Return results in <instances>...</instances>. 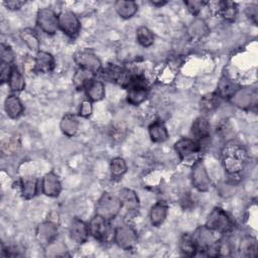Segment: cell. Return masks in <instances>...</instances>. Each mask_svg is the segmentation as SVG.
I'll return each mask as SVG.
<instances>
[{"label":"cell","instance_id":"cell-43","mask_svg":"<svg viewBox=\"0 0 258 258\" xmlns=\"http://www.w3.org/2000/svg\"><path fill=\"white\" fill-rule=\"evenodd\" d=\"M151 4L154 6H162L166 4V1H151Z\"/></svg>","mask_w":258,"mask_h":258},{"label":"cell","instance_id":"cell-5","mask_svg":"<svg viewBox=\"0 0 258 258\" xmlns=\"http://www.w3.org/2000/svg\"><path fill=\"white\" fill-rule=\"evenodd\" d=\"M205 226L218 234H226L234 228V222L222 208H215L210 213Z\"/></svg>","mask_w":258,"mask_h":258},{"label":"cell","instance_id":"cell-13","mask_svg":"<svg viewBox=\"0 0 258 258\" xmlns=\"http://www.w3.org/2000/svg\"><path fill=\"white\" fill-rule=\"evenodd\" d=\"M174 149L180 159H184L201 150V143L194 138L182 137L174 144Z\"/></svg>","mask_w":258,"mask_h":258},{"label":"cell","instance_id":"cell-17","mask_svg":"<svg viewBox=\"0 0 258 258\" xmlns=\"http://www.w3.org/2000/svg\"><path fill=\"white\" fill-rule=\"evenodd\" d=\"M55 66L54 57L47 51L39 50L36 52L34 58V70L36 72L47 74L50 73Z\"/></svg>","mask_w":258,"mask_h":258},{"label":"cell","instance_id":"cell-8","mask_svg":"<svg viewBox=\"0 0 258 258\" xmlns=\"http://www.w3.org/2000/svg\"><path fill=\"white\" fill-rule=\"evenodd\" d=\"M36 24L43 32L52 35L58 28V16L50 8H40L37 11Z\"/></svg>","mask_w":258,"mask_h":258},{"label":"cell","instance_id":"cell-6","mask_svg":"<svg viewBox=\"0 0 258 258\" xmlns=\"http://www.w3.org/2000/svg\"><path fill=\"white\" fill-rule=\"evenodd\" d=\"M127 101L132 105H139L146 100L148 95V83L141 75H133L128 87Z\"/></svg>","mask_w":258,"mask_h":258},{"label":"cell","instance_id":"cell-39","mask_svg":"<svg viewBox=\"0 0 258 258\" xmlns=\"http://www.w3.org/2000/svg\"><path fill=\"white\" fill-rule=\"evenodd\" d=\"M12 68L13 66L9 64V63H2L1 64V70H0V78H1V83H8L9 78L11 76L12 73Z\"/></svg>","mask_w":258,"mask_h":258},{"label":"cell","instance_id":"cell-38","mask_svg":"<svg viewBox=\"0 0 258 258\" xmlns=\"http://www.w3.org/2000/svg\"><path fill=\"white\" fill-rule=\"evenodd\" d=\"M93 112V106H92V102L90 100H85L81 103L80 106V110H79V115L87 118L89 117Z\"/></svg>","mask_w":258,"mask_h":258},{"label":"cell","instance_id":"cell-7","mask_svg":"<svg viewBox=\"0 0 258 258\" xmlns=\"http://www.w3.org/2000/svg\"><path fill=\"white\" fill-rule=\"evenodd\" d=\"M115 242L123 250H132L137 244V234L131 226L120 225L115 228Z\"/></svg>","mask_w":258,"mask_h":258},{"label":"cell","instance_id":"cell-27","mask_svg":"<svg viewBox=\"0 0 258 258\" xmlns=\"http://www.w3.org/2000/svg\"><path fill=\"white\" fill-rule=\"evenodd\" d=\"M179 250L184 256L192 257L197 255L198 247L197 244L192 238V235L190 234H183L179 241Z\"/></svg>","mask_w":258,"mask_h":258},{"label":"cell","instance_id":"cell-1","mask_svg":"<svg viewBox=\"0 0 258 258\" xmlns=\"http://www.w3.org/2000/svg\"><path fill=\"white\" fill-rule=\"evenodd\" d=\"M221 158L227 173L230 175H237L244 170L247 164L248 154L243 145L234 141H229L221 152Z\"/></svg>","mask_w":258,"mask_h":258},{"label":"cell","instance_id":"cell-37","mask_svg":"<svg viewBox=\"0 0 258 258\" xmlns=\"http://www.w3.org/2000/svg\"><path fill=\"white\" fill-rule=\"evenodd\" d=\"M205 4L206 2L204 1H184V5L187 7V10L194 15H197Z\"/></svg>","mask_w":258,"mask_h":258},{"label":"cell","instance_id":"cell-42","mask_svg":"<svg viewBox=\"0 0 258 258\" xmlns=\"http://www.w3.org/2000/svg\"><path fill=\"white\" fill-rule=\"evenodd\" d=\"M25 4L24 1H18V0H10L4 2V5L10 9V10H18Z\"/></svg>","mask_w":258,"mask_h":258},{"label":"cell","instance_id":"cell-29","mask_svg":"<svg viewBox=\"0 0 258 258\" xmlns=\"http://www.w3.org/2000/svg\"><path fill=\"white\" fill-rule=\"evenodd\" d=\"M20 38L23 40V42L26 43V45L31 50L39 51V39L34 30H32L31 28H25L21 30Z\"/></svg>","mask_w":258,"mask_h":258},{"label":"cell","instance_id":"cell-15","mask_svg":"<svg viewBox=\"0 0 258 258\" xmlns=\"http://www.w3.org/2000/svg\"><path fill=\"white\" fill-rule=\"evenodd\" d=\"M69 231H70L71 239L77 244L85 243L90 234L88 225L84 221H82L78 218H75L72 221Z\"/></svg>","mask_w":258,"mask_h":258},{"label":"cell","instance_id":"cell-34","mask_svg":"<svg viewBox=\"0 0 258 258\" xmlns=\"http://www.w3.org/2000/svg\"><path fill=\"white\" fill-rule=\"evenodd\" d=\"M220 100L221 98L218 96L217 93L207 94L201 99V107L206 111H212L219 106Z\"/></svg>","mask_w":258,"mask_h":258},{"label":"cell","instance_id":"cell-28","mask_svg":"<svg viewBox=\"0 0 258 258\" xmlns=\"http://www.w3.org/2000/svg\"><path fill=\"white\" fill-rule=\"evenodd\" d=\"M38 189V180L34 177H28L21 182V194L25 200L32 199Z\"/></svg>","mask_w":258,"mask_h":258},{"label":"cell","instance_id":"cell-12","mask_svg":"<svg viewBox=\"0 0 258 258\" xmlns=\"http://www.w3.org/2000/svg\"><path fill=\"white\" fill-rule=\"evenodd\" d=\"M57 236V227L54 223L48 221L40 224L36 230V239L42 246L52 244Z\"/></svg>","mask_w":258,"mask_h":258},{"label":"cell","instance_id":"cell-40","mask_svg":"<svg viewBox=\"0 0 258 258\" xmlns=\"http://www.w3.org/2000/svg\"><path fill=\"white\" fill-rule=\"evenodd\" d=\"M110 134L114 140H120L123 136H125V127L121 126L120 124H114L110 129Z\"/></svg>","mask_w":258,"mask_h":258},{"label":"cell","instance_id":"cell-4","mask_svg":"<svg viewBox=\"0 0 258 258\" xmlns=\"http://www.w3.org/2000/svg\"><path fill=\"white\" fill-rule=\"evenodd\" d=\"M122 204L118 196L105 191L96 204V214L110 221L121 211Z\"/></svg>","mask_w":258,"mask_h":258},{"label":"cell","instance_id":"cell-16","mask_svg":"<svg viewBox=\"0 0 258 258\" xmlns=\"http://www.w3.org/2000/svg\"><path fill=\"white\" fill-rule=\"evenodd\" d=\"M41 190L47 197H57L61 190L60 181L53 172L46 173L41 180Z\"/></svg>","mask_w":258,"mask_h":258},{"label":"cell","instance_id":"cell-21","mask_svg":"<svg viewBox=\"0 0 258 258\" xmlns=\"http://www.w3.org/2000/svg\"><path fill=\"white\" fill-rule=\"evenodd\" d=\"M167 215V205L163 201H158L155 205L152 206L150 210V222L152 226L158 227L160 226Z\"/></svg>","mask_w":258,"mask_h":258},{"label":"cell","instance_id":"cell-32","mask_svg":"<svg viewBox=\"0 0 258 258\" xmlns=\"http://www.w3.org/2000/svg\"><path fill=\"white\" fill-rule=\"evenodd\" d=\"M94 76L95 74H93L92 72L90 71H87L85 69H81L79 68V70L76 72L75 76H74V84L77 88H81V89H84L85 86L92 80L94 79Z\"/></svg>","mask_w":258,"mask_h":258},{"label":"cell","instance_id":"cell-33","mask_svg":"<svg viewBox=\"0 0 258 258\" xmlns=\"http://www.w3.org/2000/svg\"><path fill=\"white\" fill-rule=\"evenodd\" d=\"M241 253L247 257H254L256 256L257 252V243L256 240L252 237H246L241 241L240 244Z\"/></svg>","mask_w":258,"mask_h":258},{"label":"cell","instance_id":"cell-24","mask_svg":"<svg viewBox=\"0 0 258 258\" xmlns=\"http://www.w3.org/2000/svg\"><path fill=\"white\" fill-rule=\"evenodd\" d=\"M114 6L118 15L125 19L132 17L137 12V9H138V5L135 1L119 0L115 2Z\"/></svg>","mask_w":258,"mask_h":258},{"label":"cell","instance_id":"cell-41","mask_svg":"<svg viewBox=\"0 0 258 258\" xmlns=\"http://www.w3.org/2000/svg\"><path fill=\"white\" fill-rule=\"evenodd\" d=\"M246 15L247 17L254 23H257V16H258V10H257V5L255 4H250L249 6L246 7Z\"/></svg>","mask_w":258,"mask_h":258},{"label":"cell","instance_id":"cell-26","mask_svg":"<svg viewBox=\"0 0 258 258\" xmlns=\"http://www.w3.org/2000/svg\"><path fill=\"white\" fill-rule=\"evenodd\" d=\"M60 129L68 137H73L79 129V121L73 114H66L60 121Z\"/></svg>","mask_w":258,"mask_h":258},{"label":"cell","instance_id":"cell-18","mask_svg":"<svg viewBox=\"0 0 258 258\" xmlns=\"http://www.w3.org/2000/svg\"><path fill=\"white\" fill-rule=\"evenodd\" d=\"M211 126L207 118L199 117L197 118L191 125V135L194 139L201 143V141L206 140L210 137Z\"/></svg>","mask_w":258,"mask_h":258},{"label":"cell","instance_id":"cell-14","mask_svg":"<svg viewBox=\"0 0 258 258\" xmlns=\"http://www.w3.org/2000/svg\"><path fill=\"white\" fill-rule=\"evenodd\" d=\"M118 197L121 201L122 208H125L128 214H136L139 210V200L137 194L131 188H121Z\"/></svg>","mask_w":258,"mask_h":258},{"label":"cell","instance_id":"cell-20","mask_svg":"<svg viewBox=\"0 0 258 258\" xmlns=\"http://www.w3.org/2000/svg\"><path fill=\"white\" fill-rule=\"evenodd\" d=\"M240 90L239 85L233 81L232 79H229L227 77H224L221 79V81L218 84V90L217 94L221 99H232L233 96Z\"/></svg>","mask_w":258,"mask_h":258},{"label":"cell","instance_id":"cell-2","mask_svg":"<svg viewBox=\"0 0 258 258\" xmlns=\"http://www.w3.org/2000/svg\"><path fill=\"white\" fill-rule=\"evenodd\" d=\"M216 232L206 226L197 229L192 238L197 244L198 251H203L208 256H219L220 239H218Z\"/></svg>","mask_w":258,"mask_h":258},{"label":"cell","instance_id":"cell-3","mask_svg":"<svg viewBox=\"0 0 258 258\" xmlns=\"http://www.w3.org/2000/svg\"><path fill=\"white\" fill-rule=\"evenodd\" d=\"M88 228L90 235L101 243L108 244L115 241V228L111 226L108 220L97 214L90 221Z\"/></svg>","mask_w":258,"mask_h":258},{"label":"cell","instance_id":"cell-30","mask_svg":"<svg viewBox=\"0 0 258 258\" xmlns=\"http://www.w3.org/2000/svg\"><path fill=\"white\" fill-rule=\"evenodd\" d=\"M136 39L140 45L148 47L154 42V35L150 29L145 26H140L136 30Z\"/></svg>","mask_w":258,"mask_h":258},{"label":"cell","instance_id":"cell-9","mask_svg":"<svg viewBox=\"0 0 258 258\" xmlns=\"http://www.w3.org/2000/svg\"><path fill=\"white\" fill-rule=\"evenodd\" d=\"M58 28L69 37H76L81 29L79 18L72 11H63L58 14Z\"/></svg>","mask_w":258,"mask_h":258},{"label":"cell","instance_id":"cell-25","mask_svg":"<svg viewBox=\"0 0 258 258\" xmlns=\"http://www.w3.org/2000/svg\"><path fill=\"white\" fill-rule=\"evenodd\" d=\"M217 10H218V13L227 21H234L238 13V8L236 3L231 1L219 2Z\"/></svg>","mask_w":258,"mask_h":258},{"label":"cell","instance_id":"cell-22","mask_svg":"<svg viewBox=\"0 0 258 258\" xmlns=\"http://www.w3.org/2000/svg\"><path fill=\"white\" fill-rule=\"evenodd\" d=\"M4 109L9 118L16 119L22 114L23 105L15 95H10L5 100Z\"/></svg>","mask_w":258,"mask_h":258},{"label":"cell","instance_id":"cell-36","mask_svg":"<svg viewBox=\"0 0 258 258\" xmlns=\"http://www.w3.org/2000/svg\"><path fill=\"white\" fill-rule=\"evenodd\" d=\"M14 59V53L13 50L9 45H6L4 43L1 44V61L2 63H11Z\"/></svg>","mask_w":258,"mask_h":258},{"label":"cell","instance_id":"cell-31","mask_svg":"<svg viewBox=\"0 0 258 258\" xmlns=\"http://www.w3.org/2000/svg\"><path fill=\"white\" fill-rule=\"evenodd\" d=\"M8 84H9V88L12 92H20L25 87L24 79H23L21 73L15 67L12 68V73L9 78Z\"/></svg>","mask_w":258,"mask_h":258},{"label":"cell","instance_id":"cell-19","mask_svg":"<svg viewBox=\"0 0 258 258\" xmlns=\"http://www.w3.org/2000/svg\"><path fill=\"white\" fill-rule=\"evenodd\" d=\"M85 91L88 99L91 102H98L104 99L105 97V86L102 81L92 79L86 86Z\"/></svg>","mask_w":258,"mask_h":258},{"label":"cell","instance_id":"cell-11","mask_svg":"<svg viewBox=\"0 0 258 258\" xmlns=\"http://www.w3.org/2000/svg\"><path fill=\"white\" fill-rule=\"evenodd\" d=\"M191 180L194 186L200 191H207L211 186V180L202 160L197 161L191 170Z\"/></svg>","mask_w":258,"mask_h":258},{"label":"cell","instance_id":"cell-23","mask_svg":"<svg viewBox=\"0 0 258 258\" xmlns=\"http://www.w3.org/2000/svg\"><path fill=\"white\" fill-rule=\"evenodd\" d=\"M148 132L153 142H163L168 138V131L161 121H155L148 127Z\"/></svg>","mask_w":258,"mask_h":258},{"label":"cell","instance_id":"cell-35","mask_svg":"<svg viewBox=\"0 0 258 258\" xmlns=\"http://www.w3.org/2000/svg\"><path fill=\"white\" fill-rule=\"evenodd\" d=\"M110 170H111V175L113 177H120L126 172L127 164L123 158L115 157L111 160Z\"/></svg>","mask_w":258,"mask_h":258},{"label":"cell","instance_id":"cell-10","mask_svg":"<svg viewBox=\"0 0 258 258\" xmlns=\"http://www.w3.org/2000/svg\"><path fill=\"white\" fill-rule=\"evenodd\" d=\"M74 59L79 68L90 71L95 75L98 74L102 69L100 59L92 51L89 50H80L76 52Z\"/></svg>","mask_w":258,"mask_h":258}]
</instances>
